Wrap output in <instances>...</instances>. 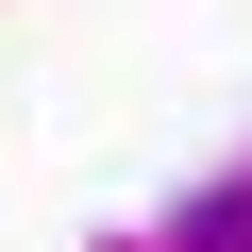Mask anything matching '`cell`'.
<instances>
[{"mask_svg":"<svg viewBox=\"0 0 252 252\" xmlns=\"http://www.w3.org/2000/svg\"><path fill=\"white\" fill-rule=\"evenodd\" d=\"M185 252H252V185H219V202H185Z\"/></svg>","mask_w":252,"mask_h":252,"instance_id":"1","label":"cell"}]
</instances>
